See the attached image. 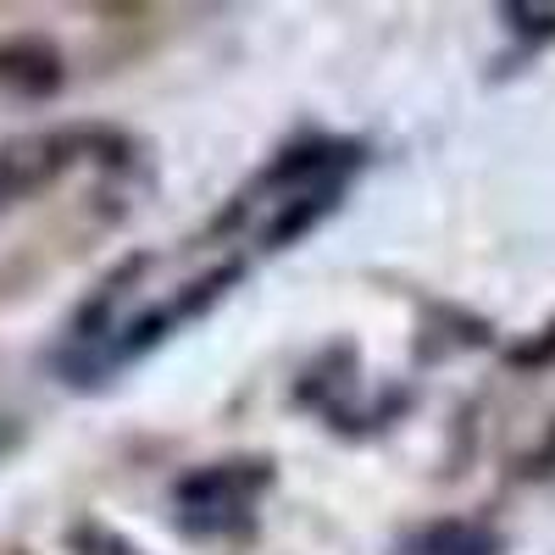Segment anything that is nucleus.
Segmentation results:
<instances>
[{
  "label": "nucleus",
  "instance_id": "obj_1",
  "mask_svg": "<svg viewBox=\"0 0 555 555\" xmlns=\"http://www.w3.org/2000/svg\"><path fill=\"white\" fill-rule=\"evenodd\" d=\"M272 489V461L245 455V461H206V467L183 473L172 483L178 528L183 533H234V522H250V505Z\"/></svg>",
  "mask_w": 555,
  "mask_h": 555
},
{
  "label": "nucleus",
  "instance_id": "obj_2",
  "mask_svg": "<svg viewBox=\"0 0 555 555\" xmlns=\"http://www.w3.org/2000/svg\"><path fill=\"white\" fill-rule=\"evenodd\" d=\"M0 89L12 101H56L67 89V56L44 34L0 39Z\"/></svg>",
  "mask_w": 555,
  "mask_h": 555
},
{
  "label": "nucleus",
  "instance_id": "obj_3",
  "mask_svg": "<svg viewBox=\"0 0 555 555\" xmlns=\"http://www.w3.org/2000/svg\"><path fill=\"white\" fill-rule=\"evenodd\" d=\"M361 162V145L356 139H300L278 156L261 178L256 190H322V183H345V172Z\"/></svg>",
  "mask_w": 555,
  "mask_h": 555
},
{
  "label": "nucleus",
  "instance_id": "obj_4",
  "mask_svg": "<svg viewBox=\"0 0 555 555\" xmlns=\"http://www.w3.org/2000/svg\"><path fill=\"white\" fill-rule=\"evenodd\" d=\"M339 195H345V183H322V190H300V195H289V201H278V217L261 228V245H267V250L295 245L300 234H311V228L339 206Z\"/></svg>",
  "mask_w": 555,
  "mask_h": 555
},
{
  "label": "nucleus",
  "instance_id": "obj_5",
  "mask_svg": "<svg viewBox=\"0 0 555 555\" xmlns=\"http://www.w3.org/2000/svg\"><path fill=\"white\" fill-rule=\"evenodd\" d=\"M500 17L528 39H555V7H500Z\"/></svg>",
  "mask_w": 555,
  "mask_h": 555
},
{
  "label": "nucleus",
  "instance_id": "obj_6",
  "mask_svg": "<svg viewBox=\"0 0 555 555\" xmlns=\"http://www.w3.org/2000/svg\"><path fill=\"white\" fill-rule=\"evenodd\" d=\"M73 550H83V555H133L117 533H106V528H73Z\"/></svg>",
  "mask_w": 555,
  "mask_h": 555
},
{
  "label": "nucleus",
  "instance_id": "obj_7",
  "mask_svg": "<svg viewBox=\"0 0 555 555\" xmlns=\"http://www.w3.org/2000/svg\"><path fill=\"white\" fill-rule=\"evenodd\" d=\"M528 473H555V434H550V444H539V455L528 461Z\"/></svg>",
  "mask_w": 555,
  "mask_h": 555
},
{
  "label": "nucleus",
  "instance_id": "obj_8",
  "mask_svg": "<svg viewBox=\"0 0 555 555\" xmlns=\"http://www.w3.org/2000/svg\"><path fill=\"white\" fill-rule=\"evenodd\" d=\"M7 206H12V201H7V195H0V211H7Z\"/></svg>",
  "mask_w": 555,
  "mask_h": 555
}]
</instances>
